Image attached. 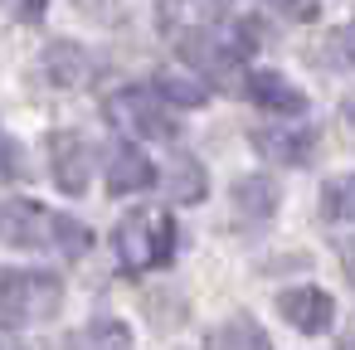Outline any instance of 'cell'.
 Returning <instances> with one entry per match:
<instances>
[{
    "label": "cell",
    "instance_id": "cell-17",
    "mask_svg": "<svg viewBox=\"0 0 355 350\" xmlns=\"http://www.w3.org/2000/svg\"><path fill=\"white\" fill-rule=\"evenodd\" d=\"M200 195H205V166H200L195 156H180V161H175V180H171V200L190 204V200H200Z\"/></svg>",
    "mask_w": 355,
    "mask_h": 350
},
{
    "label": "cell",
    "instance_id": "cell-7",
    "mask_svg": "<svg viewBox=\"0 0 355 350\" xmlns=\"http://www.w3.org/2000/svg\"><path fill=\"white\" fill-rule=\"evenodd\" d=\"M243 93H248L258 107L282 112V117H302V112H306V93L292 88V83H287L282 73H272V69H253V73L243 78Z\"/></svg>",
    "mask_w": 355,
    "mask_h": 350
},
{
    "label": "cell",
    "instance_id": "cell-11",
    "mask_svg": "<svg viewBox=\"0 0 355 350\" xmlns=\"http://www.w3.org/2000/svg\"><path fill=\"white\" fill-rule=\"evenodd\" d=\"M205 350H272V340H268V331L258 326V316L234 311L224 326H214V331L205 335Z\"/></svg>",
    "mask_w": 355,
    "mask_h": 350
},
{
    "label": "cell",
    "instance_id": "cell-19",
    "mask_svg": "<svg viewBox=\"0 0 355 350\" xmlns=\"http://www.w3.org/2000/svg\"><path fill=\"white\" fill-rule=\"evenodd\" d=\"M20 175H25V156H20V146H15L10 132H0V185H10Z\"/></svg>",
    "mask_w": 355,
    "mask_h": 350
},
{
    "label": "cell",
    "instance_id": "cell-4",
    "mask_svg": "<svg viewBox=\"0 0 355 350\" xmlns=\"http://www.w3.org/2000/svg\"><path fill=\"white\" fill-rule=\"evenodd\" d=\"M0 243L54 248V214L35 200H0Z\"/></svg>",
    "mask_w": 355,
    "mask_h": 350
},
{
    "label": "cell",
    "instance_id": "cell-18",
    "mask_svg": "<svg viewBox=\"0 0 355 350\" xmlns=\"http://www.w3.org/2000/svg\"><path fill=\"white\" fill-rule=\"evenodd\" d=\"M321 214H326L336 229L350 224V180H345V175H336V180L321 190Z\"/></svg>",
    "mask_w": 355,
    "mask_h": 350
},
{
    "label": "cell",
    "instance_id": "cell-15",
    "mask_svg": "<svg viewBox=\"0 0 355 350\" xmlns=\"http://www.w3.org/2000/svg\"><path fill=\"white\" fill-rule=\"evenodd\" d=\"M151 93L166 98V103H175V107H200L209 98V83L205 78H190V73H161Z\"/></svg>",
    "mask_w": 355,
    "mask_h": 350
},
{
    "label": "cell",
    "instance_id": "cell-2",
    "mask_svg": "<svg viewBox=\"0 0 355 350\" xmlns=\"http://www.w3.org/2000/svg\"><path fill=\"white\" fill-rule=\"evenodd\" d=\"M112 248L122 258L127 272H151L166 268L175 253V224L166 209H132L117 229H112Z\"/></svg>",
    "mask_w": 355,
    "mask_h": 350
},
{
    "label": "cell",
    "instance_id": "cell-6",
    "mask_svg": "<svg viewBox=\"0 0 355 350\" xmlns=\"http://www.w3.org/2000/svg\"><path fill=\"white\" fill-rule=\"evenodd\" d=\"M277 311H282L297 331H306V335H321V331H331V321H336V301H331L321 287H292V292H282V297H277Z\"/></svg>",
    "mask_w": 355,
    "mask_h": 350
},
{
    "label": "cell",
    "instance_id": "cell-21",
    "mask_svg": "<svg viewBox=\"0 0 355 350\" xmlns=\"http://www.w3.org/2000/svg\"><path fill=\"white\" fill-rule=\"evenodd\" d=\"M10 6H15L20 20H40L44 15V0H10Z\"/></svg>",
    "mask_w": 355,
    "mask_h": 350
},
{
    "label": "cell",
    "instance_id": "cell-20",
    "mask_svg": "<svg viewBox=\"0 0 355 350\" xmlns=\"http://www.w3.org/2000/svg\"><path fill=\"white\" fill-rule=\"evenodd\" d=\"M263 6H272V10H282L287 20H311V15L321 10V0H263Z\"/></svg>",
    "mask_w": 355,
    "mask_h": 350
},
{
    "label": "cell",
    "instance_id": "cell-12",
    "mask_svg": "<svg viewBox=\"0 0 355 350\" xmlns=\"http://www.w3.org/2000/svg\"><path fill=\"white\" fill-rule=\"evenodd\" d=\"M229 10V0H161V30H209Z\"/></svg>",
    "mask_w": 355,
    "mask_h": 350
},
{
    "label": "cell",
    "instance_id": "cell-1",
    "mask_svg": "<svg viewBox=\"0 0 355 350\" xmlns=\"http://www.w3.org/2000/svg\"><path fill=\"white\" fill-rule=\"evenodd\" d=\"M64 306V277L35 268H0V331H30Z\"/></svg>",
    "mask_w": 355,
    "mask_h": 350
},
{
    "label": "cell",
    "instance_id": "cell-14",
    "mask_svg": "<svg viewBox=\"0 0 355 350\" xmlns=\"http://www.w3.org/2000/svg\"><path fill=\"white\" fill-rule=\"evenodd\" d=\"M234 209L248 214V219H268V214L277 209V190H272V180H268V175H243V180L234 185Z\"/></svg>",
    "mask_w": 355,
    "mask_h": 350
},
{
    "label": "cell",
    "instance_id": "cell-9",
    "mask_svg": "<svg viewBox=\"0 0 355 350\" xmlns=\"http://www.w3.org/2000/svg\"><path fill=\"white\" fill-rule=\"evenodd\" d=\"M40 64H44V78H49L54 88H78V83H88V73H93L88 49L73 44V40H54Z\"/></svg>",
    "mask_w": 355,
    "mask_h": 350
},
{
    "label": "cell",
    "instance_id": "cell-10",
    "mask_svg": "<svg viewBox=\"0 0 355 350\" xmlns=\"http://www.w3.org/2000/svg\"><path fill=\"white\" fill-rule=\"evenodd\" d=\"M151 180H156V166H151L146 151H137V146H117L112 151V161H107V195H137Z\"/></svg>",
    "mask_w": 355,
    "mask_h": 350
},
{
    "label": "cell",
    "instance_id": "cell-16",
    "mask_svg": "<svg viewBox=\"0 0 355 350\" xmlns=\"http://www.w3.org/2000/svg\"><path fill=\"white\" fill-rule=\"evenodd\" d=\"M54 248L64 258H83L93 248V229L78 224V219H69V214H54Z\"/></svg>",
    "mask_w": 355,
    "mask_h": 350
},
{
    "label": "cell",
    "instance_id": "cell-8",
    "mask_svg": "<svg viewBox=\"0 0 355 350\" xmlns=\"http://www.w3.org/2000/svg\"><path fill=\"white\" fill-rule=\"evenodd\" d=\"M253 146L263 156L282 161V166H306L311 151H316V132H306V127H258Z\"/></svg>",
    "mask_w": 355,
    "mask_h": 350
},
{
    "label": "cell",
    "instance_id": "cell-3",
    "mask_svg": "<svg viewBox=\"0 0 355 350\" xmlns=\"http://www.w3.org/2000/svg\"><path fill=\"white\" fill-rule=\"evenodd\" d=\"M107 117H112L117 127H132L137 137H151V141H171V137L180 132L175 117H166V107H161V98H156L151 88L112 93V98H107Z\"/></svg>",
    "mask_w": 355,
    "mask_h": 350
},
{
    "label": "cell",
    "instance_id": "cell-5",
    "mask_svg": "<svg viewBox=\"0 0 355 350\" xmlns=\"http://www.w3.org/2000/svg\"><path fill=\"white\" fill-rule=\"evenodd\" d=\"M49 170L54 185L64 195H88V175H93V151L78 132H54L49 137Z\"/></svg>",
    "mask_w": 355,
    "mask_h": 350
},
{
    "label": "cell",
    "instance_id": "cell-13",
    "mask_svg": "<svg viewBox=\"0 0 355 350\" xmlns=\"http://www.w3.org/2000/svg\"><path fill=\"white\" fill-rule=\"evenodd\" d=\"M69 350H132V331L117 316H98L83 331L69 335Z\"/></svg>",
    "mask_w": 355,
    "mask_h": 350
}]
</instances>
